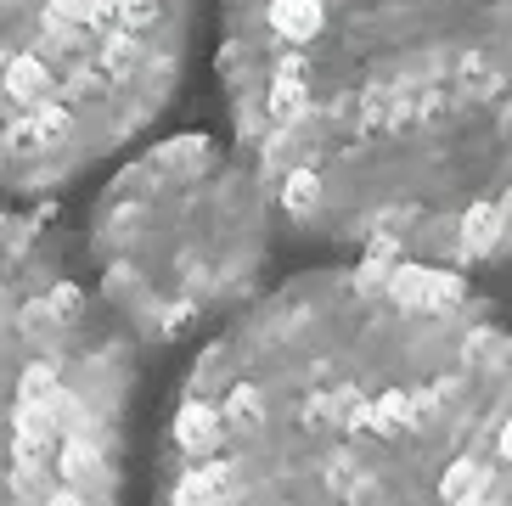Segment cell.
Returning <instances> with one entry per match:
<instances>
[{
  "label": "cell",
  "mask_w": 512,
  "mask_h": 506,
  "mask_svg": "<svg viewBox=\"0 0 512 506\" xmlns=\"http://www.w3.org/2000/svg\"><path fill=\"white\" fill-rule=\"evenodd\" d=\"M136 343L51 220L0 209V506H119Z\"/></svg>",
  "instance_id": "3957f363"
},
{
  "label": "cell",
  "mask_w": 512,
  "mask_h": 506,
  "mask_svg": "<svg viewBox=\"0 0 512 506\" xmlns=\"http://www.w3.org/2000/svg\"><path fill=\"white\" fill-rule=\"evenodd\" d=\"M507 0H226L231 141L282 231L361 259H507Z\"/></svg>",
  "instance_id": "7a4b0ae2"
},
{
  "label": "cell",
  "mask_w": 512,
  "mask_h": 506,
  "mask_svg": "<svg viewBox=\"0 0 512 506\" xmlns=\"http://www.w3.org/2000/svg\"><path fill=\"white\" fill-rule=\"evenodd\" d=\"M158 506H512L507 327L428 265L265 287L169 405Z\"/></svg>",
  "instance_id": "6da1fadb"
},
{
  "label": "cell",
  "mask_w": 512,
  "mask_h": 506,
  "mask_svg": "<svg viewBox=\"0 0 512 506\" xmlns=\"http://www.w3.org/2000/svg\"><path fill=\"white\" fill-rule=\"evenodd\" d=\"M197 0H0V192H51L169 107Z\"/></svg>",
  "instance_id": "5b68a950"
},
{
  "label": "cell",
  "mask_w": 512,
  "mask_h": 506,
  "mask_svg": "<svg viewBox=\"0 0 512 506\" xmlns=\"http://www.w3.org/2000/svg\"><path fill=\"white\" fill-rule=\"evenodd\" d=\"M271 197L237 147L175 135L102 186L85 231V282L136 349H175L248 310L276 265Z\"/></svg>",
  "instance_id": "277c9868"
}]
</instances>
